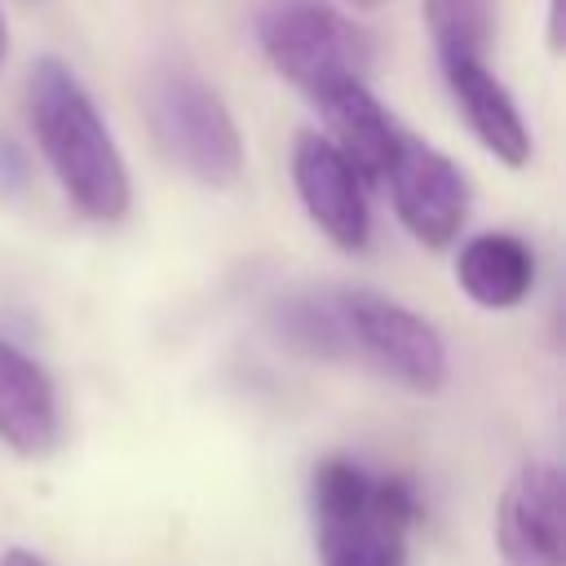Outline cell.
<instances>
[{
	"label": "cell",
	"mask_w": 566,
	"mask_h": 566,
	"mask_svg": "<svg viewBox=\"0 0 566 566\" xmlns=\"http://www.w3.org/2000/svg\"><path fill=\"white\" fill-rule=\"evenodd\" d=\"M274 327L279 336L314 358H340L345 354V336H340V318H336V296L332 292H296L274 310Z\"/></svg>",
	"instance_id": "5bb4252c"
},
{
	"label": "cell",
	"mask_w": 566,
	"mask_h": 566,
	"mask_svg": "<svg viewBox=\"0 0 566 566\" xmlns=\"http://www.w3.org/2000/svg\"><path fill=\"white\" fill-rule=\"evenodd\" d=\"M332 296H336L345 354H358L363 363L407 385L411 394H438L447 385V371H451L447 340L424 314L367 287H345Z\"/></svg>",
	"instance_id": "5b68a950"
},
{
	"label": "cell",
	"mask_w": 566,
	"mask_h": 566,
	"mask_svg": "<svg viewBox=\"0 0 566 566\" xmlns=\"http://www.w3.org/2000/svg\"><path fill=\"white\" fill-rule=\"evenodd\" d=\"M27 115L40 155L49 159L57 186L88 221H124L133 208L128 164L80 84V75L62 57H40L27 75Z\"/></svg>",
	"instance_id": "6da1fadb"
},
{
	"label": "cell",
	"mask_w": 566,
	"mask_h": 566,
	"mask_svg": "<svg viewBox=\"0 0 566 566\" xmlns=\"http://www.w3.org/2000/svg\"><path fill=\"white\" fill-rule=\"evenodd\" d=\"M345 4H349V9H380L385 0H345Z\"/></svg>",
	"instance_id": "ac0fdd59"
},
{
	"label": "cell",
	"mask_w": 566,
	"mask_h": 566,
	"mask_svg": "<svg viewBox=\"0 0 566 566\" xmlns=\"http://www.w3.org/2000/svg\"><path fill=\"white\" fill-rule=\"evenodd\" d=\"M562 469L548 460L522 464L495 509V544L504 566H566Z\"/></svg>",
	"instance_id": "ba28073f"
},
{
	"label": "cell",
	"mask_w": 566,
	"mask_h": 566,
	"mask_svg": "<svg viewBox=\"0 0 566 566\" xmlns=\"http://www.w3.org/2000/svg\"><path fill=\"white\" fill-rule=\"evenodd\" d=\"M548 49H562V0H548Z\"/></svg>",
	"instance_id": "9a60e30c"
},
{
	"label": "cell",
	"mask_w": 566,
	"mask_h": 566,
	"mask_svg": "<svg viewBox=\"0 0 566 566\" xmlns=\"http://www.w3.org/2000/svg\"><path fill=\"white\" fill-rule=\"evenodd\" d=\"M9 57V22H4V4H0V66Z\"/></svg>",
	"instance_id": "e0dca14e"
},
{
	"label": "cell",
	"mask_w": 566,
	"mask_h": 566,
	"mask_svg": "<svg viewBox=\"0 0 566 566\" xmlns=\"http://www.w3.org/2000/svg\"><path fill=\"white\" fill-rule=\"evenodd\" d=\"M57 438L62 411L49 371L18 345L0 340V442L27 460H40L57 447Z\"/></svg>",
	"instance_id": "9c48e42d"
},
{
	"label": "cell",
	"mask_w": 566,
	"mask_h": 566,
	"mask_svg": "<svg viewBox=\"0 0 566 566\" xmlns=\"http://www.w3.org/2000/svg\"><path fill=\"white\" fill-rule=\"evenodd\" d=\"M0 566H49L44 557H35L31 548H9L4 557H0Z\"/></svg>",
	"instance_id": "2e32d148"
},
{
	"label": "cell",
	"mask_w": 566,
	"mask_h": 566,
	"mask_svg": "<svg viewBox=\"0 0 566 566\" xmlns=\"http://www.w3.org/2000/svg\"><path fill=\"white\" fill-rule=\"evenodd\" d=\"M146 115L159 150L199 186L226 190L243 177V137L226 97L186 66H159L146 84Z\"/></svg>",
	"instance_id": "277c9868"
},
{
	"label": "cell",
	"mask_w": 566,
	"mask_h": 566,
	"mask_svg": "<svg viewBox=\"0 0 566 566\" xmlns=\"http://www.w3.org/2000/svg\"><path fill=\"white\" fill-rule=\"evenodd\" d=\"M256 44L270 66L314 102L371 71L367 31L332 0H265L256 9Z\"/></svg>",
	"instance_id": "3957f363"
},
{
	"label": "cell",
	"mask_w": 566,
	"mask_h": 566,
	"mask_svg": "<svg viewBox=\"0 0 566 566\" xmlns=\"http://www.w3.org/2000/svg\"><path fill=\"white\" fill-rule=\"evenodd\" d=\"M310 517L323 566H407L420 495L407 478L327 455L310 473Z\"/></svg>",
	"instance_id": "7a4b0ae2"
},
{
	"label": "cell",
	"mask_w": 566,
	"mask_h": 566,
	"mask_svg": "<svg viewBox=\"0 0 566 566\" xmlns=\"http://www.w3.org/2000/svg\"><path fill=\"white\" fill-rule=\"evenodd\" d=\"M327 124H332V142L336 150L358 168L363 181H380L398 142L407 137V128L380 106V97L367 88V80H345L332 93L318 97Z\"/></svg>",
	"instance_id": "8fae6325"
},
{
	"label": "cell",
	"mask_w": 566,
	"mask_h": 566,
	"mask_svg": "<svg viewBox=\"0 0 566 566\" xmlns=\"http://www.w3.org/2000/svg\"><path fill=\"white\" fill-rule=\"evenodd\" d=\"M455 283L482 310H513L535 287V252L509 230H482L460 243Z\"/></svg>",
	"instance_id": "7c38bea8"
},
{
	"label": "cell",
	"mask_w": 566,
	"mask_h": 566,
	"mask_svg": "<svg viewBox=\"0 0 566 566\" xmlns=\"http://www.w3.org/2000/svg\"><path fill=\"white\" fill-rule=\"evenodd\" d=\"M424 27L442 62H486L495 40V0H424Z\"/></svg>",
	"instance_id": "4fadbf2b"
},
{
	"label": "cell",
	"mask_w": 566,
	"mask_h": 566,
	"mask_svg": "<svg viewBox=\"0 0 566 566\" xmlns=\"http://www.w3.org/2000/svg\"><path fill=\"white\" fill-rule=\"evenodd\" d=\"M292 186L310 221L340 248L363 252L371 243L367 181L323 133H296L292 142Z\"/></svg>",
	"instance_id": "52a82bcc"
},
{
	"label": "cell",
	"mask_w": 566,
	"mask_h": 566,
	"mask_svg": "<svg viewBox=\"0 0 566 566\" xmlns=\"http://www.w3.org/2000/svg\"><path fill=\"white\" fill-rule=\"evenodd\" d=\"M442 80L473 128V137L509 168H522L531 159V128L504 88V80L491 71V62H442Z\"/></svg>",
	"instance_id": "30bf717a"
},
{
	"label": "cell",
	"mask_w": 566,
	"mask_h": 566,
	"mask_svg": "<svg viewBox=\"0 0 566 566\" xmlns=\"http://www.w3.org/2000/svg\"><path fill=\"white\" fill-rule=\"evenodd\" d=\"M380 181L389 186L394 212L416 243H424V248L455 243V234L469 217V181L451 155H442L429 142L407 133Z\"/></svg>",
	"instance_id": "8992f818"
}]
</instances>
